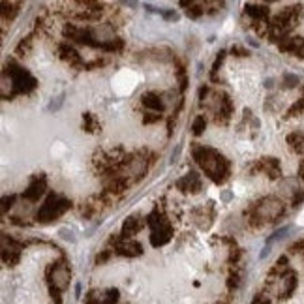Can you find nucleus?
Wrapping results in <instances>:
<instances>
[{
	"instance_id": "nucleus-1",
	"label": "nucleus",
	"mask_w": 304,
	"mask_h": 304,
	"mask_svg": "<svg viewBox=\"0 0 304 304\" xmlns=\"http://www.w3.org/2000/svg\"><path fill=\"white\" fill-rule=\"evenodd\" d=\"M193 156H195L199 166L203 167V171L207 173V177H211L214 182H224L227 179L229 164L218 150L209 148V146H197L193 150Z\"/></svg>"
},
{
	"instance_id": "nucleus-2",
	"label": "nucleus",
	"mask_w": 304,
	"mask_h": 304,
	"mask_svg": "<svg viewBox=\"0 0 304 304\" xmlns=\"http://www.w3.org/2000/svg\"><path fill=\"white\" fill-rule=\"evenodd\" d=\"M68 209H70V203H68L64 197H60V195H49L47 201L41 205L40 211H38V220H41V222L55 220V218H59V216H62Z\"/></svg>"
},
{
	"instance_id": "nucleus-3",
	"label": "nucleus",
	"mask_w": 304,
	"mask_h": 304,
	"mask_svg": "<svg viewBox=\"0 0 304 304\" xmlns=\"http://www.w3.org/2000/svg\"><path fill=\"white\" fill-rule=\"evenodd\" d=\"M47 278H49V285H51V293H60L64 291L70 284V269L64 261H57L49 267V272H47Z\"/></svg>"
},
{
	"instance_id": "nucleus-4",
	"label": "nucleus",
	"mask_w": 304,
	"mask_h": 304,
	"mask_svg": "<svg viewBox=\"0 0 304 304\" xmlns=\"http://www.w3.org/2000/svg\"><path fill=\"white\" fill-rule=\"evenodd\" d=\"M8 73H10V83H12L14 92H28L36 86V79L32 75L15 64L8 66Z\"/></svg>"
},
{
	"instance_id": "nucleus-5",
	"label": "nucleus",
	"mask_w": 304,
	"mask_h": 304,
	"mask_svg": "<svg viewBox=\"0 0 304 304\" xmlns=\"http://www.w3.org/2000/svg\"><path fill=\"white\" fill-rule=\"evenodd\" d=\"M148 224L152 227L150 242L154 246L166 244L167 240L171 238V225L167 224V220L164 216H158V212H154L150 218H148Z\"/></svg>"
},
{
	"instance_id": "nucleus-6",
	"label": "nucleus",
	"mask_w": 304,
	"mask_h": 304,
	"mask_svg": "<svg viewBox=\"0 0 304 304\" xmlns=\"http://www.w3.org/2000/svg\"><path fill=\"white\" fill-rule=\"evenodd\" d=\"M119 300L117 289H94L86 295V304H115Z\"/></svg>"
},
{
	"instance_id": "nucleus-7",
	"label": "nucleus",
	"mask_w": 304,
	"mask_h": 304,
	"mask_svg": "<svg viewBox=\"0 0 304 304\" xmlns=\"http://www.w3.org/2000/svg\"><path fill=\"white\" fill-rule=\"evenodd\" d=\"M282 212V205L278 201H272V199H267L261 205L258 207V216L263 220H271L274 216H278Z\"/></svg>"
},
{
	"instance_id": "nucleus-8",
	"label": "nucleus",
	"mask_w": 304,
	"mask_h": 304,
	"mask_svg": "<svg viewBox=\"0 0 304 304\" xmlns=\"http://www.w3.org/2000/svg\"><path fill=\"white\" fill-rule=\"evenodd\" d=\"M179 188L182 192H199L201 190V180L195 173H188L184 179L179 180Z\"/></svg>"
},
{
	"instance_id": "nucleus-9",
	"label": "nucleus",
	"mask_w": 304,
	"mask_h": 304,
	"mask_svg": "<svg viewBox=\"0 0 304 304\" xmlns=\"http://www.w3.org/2000/svg\"><path fill=\"white\" fill-rule=\"evenodd\" d=\"M43 192H45V180L34 179V182L30 184V188L25 192V197H27L28 201H36V199H40V195Z\"/></svg>"
},
{
	"instance_id": "nucleus-10",
	"label": "nucleus",
	"mask_w": 304,
	"mask_h": 304,
	"mask_svg": "<svg viewBox=\"0 0 304 304\" xmlns=\"http://www.w3.org/2000/svg\"><path fill=\"white\" fill-rule=\"evenodd\" d=\"M117 251L122 254V256H139L141 254V246L133 240H122V242H117Z\"/></svg>"
},
{
	"instance_id": "nucleus-11",
	"label": "nucleus",
	"mask_w": 304,
	"mask_h": 304,
	"mask_svg": "<svg viewBox=\"0 0 304 304\" xmlns=\"http://www.w3.org/2000/svg\"><path fill=\"white\" fill-rule=\"evenodd\" d=\"M143 106L148 107V109H154V111H162L164 109V102H162V96L156 92H148L143 96Z\"/></svg>"
},
{
	"instance_id": "nucleus-12",
	"label": "nucleus",
	"mask_w": 304,
	"mask_h": 304,
	"mask_svg": "<svg viewBox=\"0 0 304 304\" xmlns=\"http://www.w3.org/2000/svg\"><path fill=\"white\" fill-rule=\"evenodd\" d=\"M141 227H143V222L139 218H135V216H133V218H128L124 222V225H122V235H124V237H132Z\"/></svg>"
},
{
	"instance_id": "nucleus-13",
	"label": "nucleus",
	"mask_w": 304,
	"mask_h": 304,
	"mask_svg": "<svg viewBox=\"0 0 304 304\" xmlns=\"http://www.w3.org/2000/svg\"><path fill=\"white\" fill-rule=\"evenodd\" d=\"M205 117H197L195 119V122H193V133L195 135H199V133H203V130H205Z\"/></svg>"
}]
</instances>
